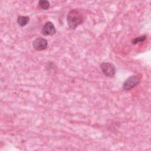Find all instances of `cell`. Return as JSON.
<instances>
[{
    "instance_id": "277c9868",
    "label": "cell",
    "mask_w": 151,
    "mask_h": 151,
    "mask_svg": "<svg viewBox=\"0 0 151 151\" xmlns=\"http://www.w3.org/2000/svg\"><path fill=\"white\" fill-rule=\"evenodd\" d=\"M47 45H48L47 41L42 37L37 38L32 42L33 48L38 51H41L46 49L47 47Z\"/></svg>"
},
{
    "instance_id": "6da1fadb",
    "label": "cell",
    "mask_w": 151,
    "mask_h": 151,
    "mask_svg": "<svg viewBox=\"0 0 151 151\" xmlns=\"http://www.w3.org/2000/svg\"><path fill=\"white\" fill-rule=\"evenodd\" d=\"M85 17L83 12L78 9L71 10L67 14V21L68 27L74 29L83 23Z\"/></svg>"
},
{
    "instance_id": "3957f363",
    "label": "cell",
    "mask_w": 151,
    "mask_h": 151,
    "mask_svg": "<svg viewBox=\"0 0 151 151\" xmlns=\"http://www.w3.org/2000/svg\"><path fill=\"white\" fill-rule=\"evenodd\" d=\"M102 73L108 77H113L116 73L115 66L111 63L104 62L100 65Z\"/></svg>"
},
{
    "instance_id": "7a4b0ae2",
    "label": "cell",
    "mask_w": 151,
    "mask_h": 151,
    "mask_svg": "<svg viewBox=\"0 0 151 151\" xmlns=\"http://www.w3.org/2000/svg\"><path fill=\"white\" fill-rule=\"evenodd\" d=\"M140 81V77L137 75H133L127 78L123 83V88L124 90H130L137 86Z\"/></svg>"
},
{
    "instance_id": "5b68a950",
    "label": "cell",
    "mask_w": 151,
    "mask_h": 151,
    "mask_svg": "<svg viewBox=\"0 0 151 151\" xmlns=\"http://www.w3.org/2000/svg\"><path fill=\"white\" fill-rule=\"evenodd\" d=\"M56 32L55 28L51 22H47L42 28V34L44 35H51Z\"/></svg>"
},
{
    "instance_id": "ba28073f",
    "label": "cell",
    "mask_w": 151,
    "mask_h": 151,
    "mask_svg": "<svg viewBox=\"0 0 151 151\" xmlns=\"http://www.w3.org/2000/svg\"><path fill=\"white\" fill-rule=\"evenodd\" d=\"M146 39V35H142L140 37H136L134 38L133 41H132V44H136L137 43L139 42H142L144 41Z\"/></svg>"
},
{
    "instance_id": "52a82bcc",
    "label": "cell",
    "mask_w": 151,
    "mask_h": 151,
    "mask_svg": "<svg viewBox=\"0 0 151 151\" xmlns=\"http://www.w3.org/2000/svg\"><path fill=\"white\" fill-rule=\"evenodd\" d=\"M38 5L40 8L47 10L50 7V2L46 0H40L38 2Z\"/></svg>"
},
{
    "instance_id": "8992f818",
    "label": "cell",
    "mask_w": 151,
    "mask_h": 151,
    "mask_svg": "<svg viewBox=\"0 0 151 151\" xmlns=\"http://www.w3.org/2000/svg\"><path fill=\"white\" fill-rule=\"evenodd\" d=\"M29 17L27 16H18L17 18V22L21 27L25 26L29 22Z\"/></svg>"
}]
</instances>
